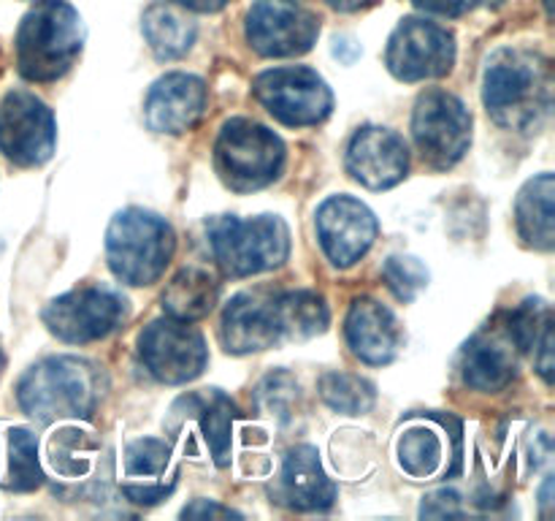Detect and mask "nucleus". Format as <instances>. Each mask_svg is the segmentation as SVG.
Wrapping results in <instances>:
<instances>
[{
    "label": "nucleus",
    "mask_w": 555,
    "mask_h": 521,
    "mask_svg": "<svg viewBox=\"0 0 555 521\" xmlns=\"http://www.w3.org/2000/svg\"><path fill=\"white\" fill-rule=\"evenodd\" d=\"M482 101L504 128L537 130L553 106L551 65L531 49H499L482 74Z\"/></svg>",
    "instance_id": "f257e3e1"
},
{
    "label": "nucleus",
    "mask_w": 555,
    "mask_h": 521,
    "mask_svg": "<svg viewBox=\"0 0 555 521\" xmlns=\"http://www.w3.org/2000/svg\"><path fill=\"white\" fill-rule=\"evenodd\" d=\"M16 399L41 423L90 418L101 399V372L85 358L49 356L22 374Z\"/></svg>",
    "instance_id": "f03ea898"
},
{
    "label": "nucleus",
    "mask_w": 555,
    "mask_h": 521,
    "mask_svg": "<svg viewBox=\"0 0 555 521\" xmlns=\"http://www.w3.org/2000/svg\"><path fill=\"white\" fill-rule=\"evenodd\" d=\"M85 22L65 0H38L16 30V65L30 81H52L79 58Z\"/></svg>",
    "instance_id": "7ed1b4c3"
},
{
    "label": "nucleus",
    "mask_w": 555,
    "mask_h": 521,
    "mask_svg": "<svg viewBox=\"0 0 555 521\" xmlns=\"http://www.w3.org/2000/svg\"><path fill=\"white\" fill-rule=\"evenodd\" d=\"M177 239L160 215L144 209H122L106 231V258L117 280L128 285H152L171 260Z\"/></svg>",
    "instance_id": "20e7f679"
},
{
    "label": "nucleus",
    "mask_w": 555,
    "mask_h": 521,
    "mask_svg": "<svg viewBox=\"0 0 555 521\" xmlns=\"http://www.w3.org/2000/svg\"><path fill=\"white\" fill-rule=\"evenodd\" d=\"M209 247L225 275L253 277L285 264L291 231L276 215L220 217L209 226Z\"/></svg>",
    "instance_id": "39448f33"
},
{
    "label": "nucleus",
    "mask_w": 555,
    "mask_h": 521,
    "mask_svg": "<svg viewBox=\"0 0 555 521\" xmlns=\"http://www.w3.org/2000/svg\"><path fill=\"white\" fill-rule=\"evenodd\" d=\"M222 182L238 193L260 190L274 182L285 166V144L274 130L255 119H228L215 147Z\"/></svg>",
    "instance_id": "423d86ee"
},
{
    "label": "nucleus",
    "mask_w": 555,
    "mask_h": 521,
    "mask_svg": "<svg viewBox=\"0 0 555 521\" xmlns=\"http://www.w3.org/2000/svg\"><path fill=\"white\" fill-rule=\"evenodd\" d=\"M238 407L228 394L217 389L193 391L173 402L166 418V429L193 456H206L217 467L231 461V434Z\"/></svg>",
    "instance_id": "0eeeda50"
},
{
    "label": "nucleus",
    "mask_w": 555,
    "mask_h": 521,
    "mask_svg": "<svg viewBox=\"0 0 555 521\" xmlns=\"http://www.w3.org/2000/svg\"><path fill=\"white\" fill-rule=\"evenodd\" d=\"M128 318V298L108 285H79L52 298L43 309V323L57 340L85 345L108 336Z\"/></svg>",
    "instance_id": "6e6552de"
},
{
    "label": "nucleus",
    "mask_w": 555,
    "mask_h": 521,
    "mask_svg": "<svg viewBox=\"0 0 555 521\" xmlns=\"http://www.w3.org/2000/svg\"><path fill=\"white\" fill-rule=\"evenodd\" d=\"M461 456V423L453 416H412L396 434V459L415 481L459 475Z\"/></svg>",
    "instance_id": "1a4fd4ad"
},
{
    "label": "nucleus",
    "mask_w": 555,
    "mask_h": 521,
    "mask_svg": "<svg viewBox=\"0 0 555 521\" xmlns=\"http://www.w3.org/2000/svg\"><path fill=\"white\" fill-rule=\"evenodd\" d=\"M412 136L428 166L450 168L469 150L472 114L453 92L426 90L412 112Z\"/></svg>",
    "instance_id": "9d476101"
},
{
    "label": "nucleus",
    "mask_w": 555,
    "mask_h": 521,
    "mask_svg": "<svg viewBox=\"0 0 555 521\" xmlns=\"http://www.w3.org/2000/svg\"><path fill=\"white\" fill-rule=\"evenodd\" d=\"M255 96L263 103L266 112L282 125L304 128L318 125L334 109V96L323 76L304 65H285L271 68L255 79Z\"/></svg>",
    "instance_id": "9b49d317"
},
{
    "label": "nucleus",
    "mask_w": 555,
    "mask_h": 521,
    "mask_svg": "<svg viewBox=\"0 0 555 521\" xmlns=\"http://www.w3.org/2000/svg\"><path fill=\"white\" fill-rule=\"evenodd\" d=\"M139 353L160 383L182 385L198 378L209 361L204 334L177 318L152 320L139 336Z\"/></svg>",
    "instance_id": "f8f14e48"
},
{
    "label": "nucleus",
    "mask_w": 555,
    "mask_h": 521,
    "mask_svg": "<svg viewBox=\"0 0 555 521\" xmlns=\"http://www.w3.org/2000/svg\"><path fill=\"white\" fill-rule=\"evenodd\" d=\"M57 144L54 114L33 92L14 90L0 101V152L16 166H41Z\"/></svg>",
    "instance_id": "ddd939ff"
},
{
    "label": "nucleus",
    "mask_w": 555,
    "mask_h": 521,
    "mask_svg": "<svg viewBox=\"0 0 555 521\" xmlns=\"http://www.w3.org/2000/svg\"><path fill=\"white\" fill-rule=\"evenodd\" d=\"M388 71L401 81H426L450 74L455 63V41L444 27L428 20H404L385 49Z\"/></svg>",
    "instance_id": "4468645a"
},
{
    "label": "nucleus",
    "mask_w": 555,
    "mask_h": 521,
    "mask_svg": "<svg viewBox=\"0 0 555 521\" xmlns=\"http://www.w3.org/2000/svg\"><path fill=\"white\" fill-rule=\"evenodd\" d=\"M320 25L293 0H260L247 14V41L263 58H293L312 49Z\"/></svg>",
    "instance_id": "2eb2a0df"
},
{
    "label": "nucleus",
    "mask_w": 555,
    "mask_h": 521,
    "mask_svg": "<svg viewBox=\"0 0 555 521\" xmlns=\"http://www.w3.org/2000/svg\"><path fill=\"white\" fill-rule=\"evenodd\" d=\"M282 340L280 291L255 288L228 302L222 313V345L228 353H258Z\"/></svg>",
    "instance_id": "dca6fc26"
},
{
    "label": "nucleus",
    "mask_w": 555,
    "mask_h": 521,
    "mask_svg": "<svg viewBox=\"0 0 555 521\" xmlns=\"http://www.w3.org/2000/svg\"><path fill=\"white\" fill-rule=\"evenodd\" d=\"M318 237L334 266L358 264L377 239V217L352 195H331L318 209Z\"/></svg>",
    "instance_id": "f3484780"
},
{
    "label": "nucleus",
    "mask_w": 555,
    "mask_h": 521,
    "mask_svg": "<svg viewBox=\"0 0 555 521\" xmlns=\"http://www.w3.org/2000/svg\"><path fill=\"white\" fill-rule=\"evenodd\" d=\"M410 152L404 139L388 128H363L347 147V171L369 190H388L406 177Z\"/></svg>",
    "instance_id": "a211bd4d"
},
{
    "label": "nucleus",
    "mask_w": 555,
    "mask_h": 521,
    "mask_svg": "<svg viewBox=\"0 0 555 521\" xmlns=\"http://www.w3.org/2000/svg\"><path fill=\"white\" fill-rule=\"evenodd\" d=\"M520 347L515 345L507 323H493L477 331L461 353V374L466 385L486 394L507 389L518 374Z\"/></svg>",
    "instance_id": "6ab92c4d"
},
{
    "label": "nucleus",
    "mask_w": 555,
    "mask_h": 521,
    "mask_svg": "<svg viewBox=\"0 0 555 521\" xmlns=\"http://www.w3.org/2000/svg\"><path fill=\"white\" fill-rule=\"evenodd\" d=\"M179 467L171 445L141 437L125 448L122 492L135 505H157L177 488Z\"/></svg>",
    "instance_id": "aec40b11"
},
{
    "label": "nucleus",
    "mask_w": 555,
    "mask_h": 521,
    "mask_svg": "<svg viewBox=\"0 0 555 521\" xmlns=\"http://www.w3.org/2000/svg\"><path fill=\"white\" fill-rule=\"evenodd\" d=\"M206 112V85L193 74H166L146 96V123L157 134H184L195 128Z\"/></svg>",
    "instance_id": "412c9836"
},
{
    "label": "nucleus",
    "mask_w": 555,
    "mask_h": 521,
    "mask_svg": "<svg viewBox=\"0 0 555 521\" xmlns=\"http://www.w3.org/2000/svg\"><path fill=\"white\" fill-rule=\"evenodd\" d=\"M347 345L361 361L383 367L399 356L401 329L396 315L377 298H356L345 323Z\"/></svg>",
    "instance_id": "4be33fe9"
},
{
    "label": "nucleus",
    "mask_w": 555,
    "mask_h": 521,
    "mask_svg": "<svg viewBox=\"0 0 555 521\" xmlns=\"http://www.w3.org/2000/svg\"><path fill=\"white\" fill-rule=\"evenodd\" d=\"M276 497L293 510H328L336 499V486L328 472L320 465V456L312 445H298L285 456Z\"/></svg>",
    "instance_id": "5701e85b"
},
{
    "label": "nucleus",
    "mask_w": 555,
    "mask_h": 521,
    "mask_svg": "<svg viewBox=\"0 0 555 521\" xmlns=\"http://www.w3.org/2000/svg\"><path fill=\"white\" fill-rule=\"evenodd\" d=\"M141 27H144V36L150 41L152 52L160 60H173L188 54V49L195 43V33H198L188 9H182L179 3H168V0H157V3L146 9Z\"/></svg>",
    "instance_id": "b1692460"
},
{
    "label": "nucleus",
    "mask_w": 555,
    "mask_h": 521,
    "mask_svg": "<svg viewBox=\"0 0 555 521\" xmlns=\"http://www.w3.org/2000/svg\"><path fill=\"white\" fill-rule=\"evenodd\" d=\"M43 483L38 440L30 429H0V486L9 492H33Z\"/></svg>",
    "instance_id": "393cba45"
},
{
    "label": "nucleus",
    "mask_w": 555,
    "mask_h": 521,
    "mask_svg": "<svg viewBox=\"0 0 555 521\" xmlns=\"http://www.w3.org/2000/svg\"><path fill=\"white\" fill-rule=\"evenodd\" d=\"M553 195L555 179L553 174H540L524 185L515 204V217H518V231L526 244L534 250H553L555 228H553Z\"/></svg>",
    "instance_id": "a878e982"
},
{
    "label": "nucleus",
    "mask_w": 555,
    "mask_h": 521,
    "mask_svg": "<svg viewBox=\"0 0 555 521\" xmlns=\"http://www.w3.org/2000/svg\"><path fill=\"white\" fill-rule=\"evenodd\" d=\"M217 302V282L201 266H190L182 269L171 282H168L166 293H163V309L168 318L177 320H198L215 309Z\"/></svg>",
    "instance_id": "bb28decb"
},
{
    "label": "nucleus",
    "mask_w": 555,
    "mask_h": 521,
    "mask_svg": "<svg viewBox=\"0 0 555 521\" xmlns=\"http://www.w3.org/2000/svg\"><path fill=\"white\" fill-rule=\"evenodd\" d=\"M98 454H101V443L79 427L57 429L47 443L49 470L63 481H81L90 475Z\"/></svg>",
    "instance_id": "cd10ccee"
},
{
    "label": "nucleus",
    "mask_w": 555,
    "mask_h": 521,
    "mask_svg": "<svg viewBox=\"0 0 555 521\" xmlns=\"http://www.w3.org/2000/svg\"><path fill=\"white\" fill-rule=\"evenodd\" d=\"M282 336L285 340H312L328 329V304L314 291H280Z\"/></svg>",
    "instance_id": "c85d7f7f"
},
{
    "label": "nucleus",
    "mask_w": 555,
    "mask_h": 521,
    "mask_svg": "<svg viewBox=\"0 0 555 521\" xmlns=\"http://www.w3.org/2000/svg\"><path fill=\"white\" fill-rule=\"evenodd\" d=\"M320 396L331 410L345 412V416H363L374 407L377 391L361 374L325 372L320 378Z\"/></svg>",
    "instance_id": "c756f323"
},
{
    "label": "nucleus",
    "mask_w": 555,
    "mask_h": 521,
    "mask_svg": "<svg viewBox=\"0 0 555 521\" xmlns=\"http://www.w3.org/2000/svg\"><path fill=\"white\" fill-rule=\"evenodd\" d=\"M383 277L399 302H415L417 293L428 285V269L415 255H393V258H388Z\"/></svg>",
    "instance_id": "7c9ffc66"
},
{
    "label": "nucleus",
    "mask_w": 555,
    "mask_h": 521,
    "mask_svg": "<svg viewBox=\"0 0 555 521\" xmlns=\"http://www.w3.org/2000/svg\"><path fill=\"white\" fill-rule=\"evenodd\" d=\"M298 399V383L287 372H274L260 383L258 407L263 416L285 423L293 416V405Z\"/></svg>",
    "instance_id": "2f4dec72"
},
{
    "label": "nucleus",
    "mask_w": 555,
    "mask_h": 521,
    "mask_svg": "<svg viewBox=\"0 0 555 521\" xmlns=\"http://www.w3.org/2000/svg\"><path fill=\"white\" fill-rule=\"evenodd\" d=\"M461 497L448 488H439V492L428 494L421 505L423 519H448V516H461Z\"/></svg>",
    "instance_id": "473e14b6"
},
{
    "label": "nucleus",
    "mask_w": 555,
    "mask_h": 521,
    "mask_svg": "<svg viewBox=\"0 0 555 521\" xmlns=\"http://www.w3.org/2000/svg\"><path fill=\"white\" fill-rule=\"evenodd\" d=\"M182 516L184 519H238L242 513L225 508V505H220L217 499H195V503H190L188 508L182 510Z\"/></svg>",
    "instance_id": "72a5a7b5"
},
{
    "label": "nucleus",
    "mask_w": 555,
    "mask_h": 521,
    "mask_svg": "<svg viewBox=\"0 0 555 521\" xmlns=\"http://www.w3.org/2000/svg\"><path fill=\"white\" fill-rule=\"evenodd\" d=\"M421 11L426 14H439V16H461L469 14L480 0H412Z\"/></svg>",
    "instance_id": "f704fd0d"
},
{
    "label": "nucleus",
    "mask_w": 555,
    "mask_h": 521,
    "mask_svg": "<svg viewBox=\"0 0 555 521\" xmlns=\"http://www.w3.org/2000/svg\"><path fill=\"white\" fill-rule=\"evenodd\" d=\"M534 351H537V369H540V374L545 378V383H551L553 380V318L547 320V326L542 329Z\"/></svg>",
    "instance_id": "c9c22d12"
},
{
    "label": "nucleus",
    "mask_w": 555,
    "mask_h": 521,
    "mask_svg": "<svg viewBox=\"0 0 555 521\" xmlns=\"http://www.w3.org/2000/svg\"><path fill=\"white\" fill-rule=\"evenodd\" d=\"M173 3H179L182 9L188 11H201V14H215V11H220L222 5L228 3V0H173Z\"/></svg>",
    "instance_id": "e433bc0d"
},
{
    "label": "nucleus",
    "mask_w": 555,
    "mask_h": 521,
    "mask_svg": "<svg viewBox=\"0 0 555 521\" xmlns=\"http://www.w3.org/2000/svg\"><path fill=\"white\" fill-rule=\"evenodd\" d=\"M328 3L339 11H356L361 9L363 3H369V0H328Z\"/></svg>",
    "instance_id": "4c0bfd02"
},
{
    "label": "nucleus",
    "mask_w": 555,
    "mask_h": 521,
    "mask_svg": "<svg viewBox=\"0 0 555 521\" xmlns=\"http://www.w3.org/2000/svg\"><path fill=\"white\" fill-rule=\"evenodd\" d=\"M0 369H3V351H0Z\"/></svg>",
    "instance_id": "58836bf2"
},
{
    "label": "nucleus",
    "mask_w": 555,
    "mask_h": 521,
    "mask_svg": "<svg viewBox=\"0 0 555 521\" xmlns=\"http://www.w3.org/2000/svg\"><path fill=\"white\" fill-rule=\"evenodd\" d=\"M545 5H547V9H553V0H545Z\"/></svg>",
    "instance_id": "ea45409f"
}]
</instances>
